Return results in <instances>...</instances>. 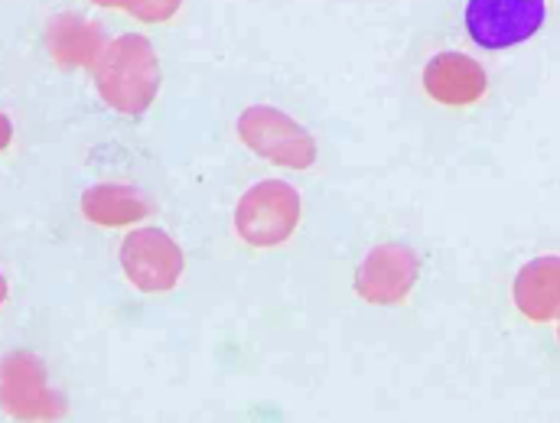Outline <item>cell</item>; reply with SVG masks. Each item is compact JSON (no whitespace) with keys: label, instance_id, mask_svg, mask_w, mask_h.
Masks as SVG:
<instances>
[{"label":"cell","instance_id":"cell-4","mask_svg":"<svg viewBox=\"0 0 560 423\" xmlns=\"http://www.w3.org/2000/svg\"><path fill=\"white\" fill-rule=\"evenodd\" d=\"M545 23L541 0H472L466 3L469 39L482 49H509L532 39Z\"/></svg>","mask_w":560,"mask_h":423},{"label":"cell","instance_id":"cell-12","mask_svg":"<svg viewBox=\"0 0 560 423\" xmlns=\"http://www.w3.org/2000/svg\"><path fill=\"white\" fill-rule=\"evenodd\" d=\"M121 7L135 16H143V20H166L176 13L179 3H121Z\"/></svg>","mask_w":560,"mask_h":423},{"label":"cell","instance_id":"cell-3","mask_svg":"<svg viewBox=\"0 0 560 423\" xmlns=\"http://www.w3.org/2000/svg\"><path fill=\"white\" fill-rule=\"evenodd\" d=\"M238 138L258 156L287 166V169H310L316 163V143L306 128H300L290 115L268 105H252L238 118Z\"/></svg>","mask_w":560,"mask_h":423},{"label":"cell","instance_id":"cell-6","mask_svg":"<svg viewBox=\"0 0 560 423\" xmlns=\"http://www.w3.org/2000/svg\"><path fill=\"white\" fill-rule=\"evenodd\" d=\"M121 268L143 293H163L183 274L179 245L160 228H138L121 245Z\"/></svg>","mask_w":560,"mask_h":423},{"label":"cell","instance_id":"cell-7","mask_svg":"<svg viewBox=\"0 0 560 423\" xmlns=\"http://www.w3.org/2000/svg\"><path fill=\"white\" fill-rule=\"evenodd\" d=\"M420 261L415 248L401 242H388L369 251V258L359 265L355 274V293L375 306H395L401 303L415 283H418Z\"/></svg>","mask_w":560,"mask_h":423},{"label":"cell","instance_id":"cell-1","mask_svg":"<svg viewBox=\"0 0 560 423\" xmlns=\"http://www.w3.org/2000/svg\"><path fill=\"white\" fill-rule=\"evenodd\" d=\"M95 89L108 108L121 115H143L160 89V62L150 39L138 33L112 39L95 66Z\"/></svg>","mask_w":560,"mask_h":423},{"label":"cell","instance_id":"cell-13","mask_svg":"<svg viewBox=\"0 0 560 423\" xmlns=\"http://www.w3.org/2000/svg\"><path fill=\"white\" fill-rule=\"evenodd\" d=\"M558 342H560V326H558Z\"/></svg>","mask_w":560,"mask_h":423},{"label":"cell","instance_id":"cell-8","mask_svg":"<svg viewBox=\"0 0 560 423\" xmlns=\"http://www.w3.org/2000/svg\"><path fill=\"white\" fill-rule=\"evenodd\" d=\"M486 89H489L486 69L466 52H436L423 66V92L446 108L476 105L486 95Z\"/></svg>","mask_w":560,"mask_h":423},{"label":"cell","instance_id":"cell-9","mask_svg":"<svg viewBox=\"0 0 560 423\" xmlns=\"http://www.w3.org/2000/svg\"><path fill=\"white\" fill-rule=\"evenodd\" d=\"M46 49L66 69H95L105 56V26L79 13H56L46 23Z\"/></svg>","mask_w":560,"mask_h":423},{"label":"cell","instance_id":"cell-11","mask_svg":"<svg viewBox=\"0 0 560 423\" xmlns=\"http://www.w3.org/2000/svg\"><path fill=\"white\" fill-rule=\"evenodd\" d=\"M82 212L89 222L105 225V228H118V225H131L150 212V202L140 196L135 186H118V183H102L85 189L82 196Z\"/></svg>","mask_w":560,"mask_h":423},{"label":"cell","instance_id":"cell-5","mask_svg":"<svg viewBox=\"0 0 560 423\" xmlns=\"http://www.w3.org/2000/svg\"><path fill=\"white\" fill-rule=\"evenodd\" d=\"M3 411L26 423H52L66 414V398L46 385V368L36 355L16 352L3 362Z\"/></svg>","mask_w":560,"mask_h":423},{"label":"cell","instance_id":"cell-10","mask_svg":"<svg viewBox=\"0 0 560 423\" xmlns=\"http://www.w3.org/2000/svg\"><path fill=\"white\" fill-rule=\"evenodd\" d=\"M512 299L518 313L532 322L560 319V258L545 255L528 261L512 286Z\"/></svg>","mask_w":560,"mask_h":423},{"label":"cell","instance_id":"cell-2","mask_svg":"<svg viewBox=\"0 0 560 423\" xmlns=\"http://www.w3.org/2000/svg\"><path fill=\"white\" fill-rule=\"evenodd\" d=\"M300 225V192L283 179H261L235 209V228L252 248L283 245Z\"/></svg>","mask_w":560,"mask_h":423}]
</instances>
